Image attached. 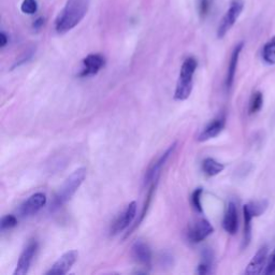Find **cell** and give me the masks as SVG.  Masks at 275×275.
Masks as SVG:
<instances>
[{
	"instance_id": "obj_22",
	"label": "cell",
	"mask_w": 275,
	"mask_h": 275,
	"mask_svg": "<svg viewBox=\"0 0 275 275\" xmlns=\"http://www.w3.org/2000/svg\"><path fill=\"white\" fill-rule=\"evenodd\" d=\"M17 225V218L14 215H6L2 218L0 222V228L3 231L12 229Z\"/></svg>"
},
{
	"instance_id": "obj_8",
	"label": "cell",
	"mask_w": 275,
	"mask_h": 275,
	"mask_svg": "<svg viewBox=\"0 0 275 275\" xmlns=\"http://www.w3.org/2000/svg\"><path fill=\"white\" fill-rule=\"evenodd\" d=\"M214 232L213 226L207 220H202L196 222L193 226H191L188 232H187V238L189 242L192 243H200L203 240H205L208 235H211Z\"/></svg>"
},
{
	"instance_id": "obj_15",
	"label": "cell",
	"mask_w": 275,
	"mask_h": 275,
	"mask_svg": "<svg viewBox=\"0 0 275 275\" xmlns=\"http://www.w3.org/2000/svg\"><path fill=\"white\" fill-rule=\"evenodd\" d=\"M104 66V58L99 54H90L83 59V70L81 77H89L97 74Z\"/></svg>"
},
{
	"instance_id": "obj_27",
	"label": "cell",
	"mask_w": 275,
	"mask_h": 275,
	"mask_svg": "<svg viewBox=\"0 0 275 275\" xmlns=\"http://www.w3.org/2000/svg\"><path fill=\"white\" fill-rule=\"evenodd\" d=\"M265 274H273L275 273V250L273 251L272 255L270 256V259L268 261L267 267H265Z\"/></svg>"
},
{
	"instance_id": "obj_20",
	"label": "cell",
	"mask_w": 275,
	"mask_h": 275,
	"mask_svg": "<svg viewBox=\"0 0 275 275\" xmlns=\"http://www.w3.org/2000/svg\"><path fill=\"white\" fill-rule=\"evenodd\" d=\"M263 106V95L261 91H256L252 95V98L250 100V107L249 112L250 114H256L259 112Z\"/></svg>"
},
{
	"instance_id": "obj_24",
	"label": "cell",
	"mask_w": 275,
	"mask_h": 275,
	"mask_svg": "<svg viewBox=\"0 0 275 275\" xmlns=\"http://www.w3.org/2000/svg\"><path fill=\"white\" fill-rule=\"evenodd\" d=\"M21 10L26 14H35L38 10L37 2L36 0H24L21 6Z\"/></svg>"
},
{
	"instance_id": "obj_29",
	"label": "cell",
	"mask_w": 275,
	"mask_h": 275,
	"mask_svg": "<svg viewBox=\"0 0 275 275\" xmlns=\"http://www.w3.org/2000/svg\"><path fill=\"white\" fill-rule=\"evenodd\" d=\"M8 37L7 35L3 32L2 34H0V46L2 47H5L7 44H8Z\"/></svg>"
},
{
	"instance_id": "obj_16",
	"label": "cell",
	"mask_w": 275,
	"mask_h": 275,
	"mask_svg": "<svg viewBox=\"0 0 275 275\" xmlns=\"http://www.w3.org/2000/svg\"><path fill=\"white\" fill-rule=\"evenodd\" d=\"M244 42H240L234 46V49L231 53V57L230 62L228 65V70H227V77H226V87L227 89H230L233 85L234 82V77L236 73V68H238V64H239V58L241 52L243 50Z\"/></svg>"
},
{
	"instance_id": "obj_4",
	"label": "cell",
	"mask_w": 275,
	"mask_h": 275,
	"mask_svg": "<svg viewBox=\"0 0 275 275\" xmlns=\"http://www.w3.org/2000/svg\"><path fill=\"white\" fill-rule=\"evenodd\" d=\"M244 9V2L243 0H232L230 3L229 9L227 10L226 14L222 18L217 29V38L218 39H222L224 38L231 28L234 26L235 22L238 21L242 11Z\"/></svg>"
},
{
	"instance_id": "obj_25",
	"label": "cell",
	"mask_w": 275,
	"mask_h": 275,
	"mask_svg": "<svg viewBox=\"0 0 275 275\" xmlns=\"http://www.w3.org/2000/svg\"><path fill=\"white\" fill-rule=\"evenodd\" d=\"M198 4L199 15H200L201 18H204L207 15L208 11H210V0H199Z\"/></svg>"
},
{
	"instance_id": "obj_13",
	"label": "cell",
	"mask_w": 275,
	"mask_h": 275,
	"mask_svg": "<svg viewBox=\"0 0 275 275\" xmlns=\"http://www.w3.org/2000/svg\"><path fill=\"white\" fill-rule=\"evenodd\" d=\"M132 257L135 260L143 265L144 268H150L151 267V252L148 248V245L143 241H136L131 248Z\"/></svg>"
},
{
	"instance_id": "obj_17",
	"label": "cell",
	"mask_w": 275,
	"mask_h": 275,
	"mask_svg": "<svg viewBox=\"0 0 275 275\" xmlns=\"http://www.w3.org/2000/svg\"><path fill=\"white\" fill-rule=\"evenodd\" d=\"M225 169L224 164L215 160L214 158L207 157L202 161V171L207 176H215L220 174Z\"/></svg>"
},
{
	"instance_id": "obj_14",
	"label": "cell",
	"mask_w": 275,
	"mask_h": 275,
	"mask_svg": "<svg viewBox=\"0 0 275 275\" xmlns=\"http://www.w3.org/2000/svg\"><path fill=\"white\" fill-rule=\"evenodd\" d=\"M225 124H226V119L224 116L217 117V118L211 120L202 129L200 135L198 136V141L199 142H205V141L216 138L224 130Z\"/></svg>"
},
{
	"instance_id": "obj_1",
	"label": "cell",
	"mask_w": 275,
	"mask_h": 275,
	"mask_svg": "<svg viewBox=\"0 0 275 275\" xmlns=\"http://www.w3.org/2000/svg\"><path fill=\"white\" fill-rule=\"evenodd\" d=\"M89 0H68L55 21V30L59 35L70 32L86 15Z\"/></svg>"
},
{
	"instance_id": "obj_5",
	"label": "cell",
	"mask_w": 275,
	"mask_h": 275,
	"mask_svg": "<svg viewBox=\"0 0 275 275\" xmlns=\"http://www.w3.org/2000/svg\"><path fill=\"white\" fill-rule=\"evenodd\" d=\"M176 145H177V143L176 142H174V143L172 145H170V147L165 151V153L161 155L153 165L150 166V168L147 170V172L145 174V178H144L145 185H151L153 183L158 182L161 170H163V168L166 165L168 159L171 157V155L174 153Z\"/></svg>"
},
{
	"instance_id": "obj_28",
	"label": "cell",
	"mask_w": 275,
	"mask_h": 275,
	"mask_svg": "<svg viewBox=\"0 0 275 275\" xmlns=\"http://www.w3.org/2000/svg\"><path fill=\"white\" fill-rule=\"evenodd\" d=\"M43 24H44V18H43V17H38L37 20L35 21V23L33 24L34 29H36V30H39L40 28L43 26Z\"/></svg>"
},
{
	"instance_id": "obj_23",
	"label": "cell",
	"mask_w": 275,
	"mask_h": 275,
	"mask_svg": "<svg viewBox=\"0 0 275 275\" xmlns=\"http://www.w3.org/2000/svg\"><path fill=\"white\" fill-rule=\"evenodd\" d=\"M203 193L202 188H197L192 195V204L195 210L199 213H202V204H201V195Z\"/></svg>"
},
{
	"instance_id": "obj_19",
	"label": "cell",
	"mask_w": 275,
	"mask_h": 275,
	"mask_svg": "<svg viewBox=\"0 0 275 275\" xmlns=\"http://www.w3.org/2000/svg\"><path fill=\"white\" fill-rule=\"evenodd\" d=\"M262 58L269 65H275V36L264 44L262 49Z\"/></svg>"
},
{
	"instance_id": "obj_2",
	"label": "cell",
	"mask_w": 275,
	"mask_h": 275,
	"mask_svg": "<svg viewBox=\"0 0 275 275\" xmlns=\"http://www.w3.org/2000/svg\"><path fill=\"white\" fill-rule=\"evenodd\" d=\"M85 177H86V168H79L66 178L64 184L60 186L59 191L55 195L52 202L51 211H55L67 203L73 195L78 192V189L83 184Z\"/></svg>"
},
{
	"instance_id": "obj_26",
	"label": "cell",
	"mask_w": 275,
	"mask_h": 275,
	"mask_svg": "<svg viewBox=\"0 0 275 275\" xmlns=\"http://www.w3.org/2000/svg\"><path fill=\"white\" fill-rule=\"evenodd\" d=\"M197 273L205 275V274H211L212 273V262L202 260V262L198 265Z\"/></svg>"
},
{
	"instance_id": "obj_18",
	"label": "cell",
	"mask_w": 275,
	"mask_h": 275,
	"mask_svg": "<svg viewBox=\"0 0 275 275\" xmlns=\"http://www.w3.org/2000/svg\"><path fill=\"white\" fill-rule=\"evenodd\" d=\"M243 218H244V239H243V248H248L249 244L252 240V221H253V214L246 206H243Z\"/></svg>"
},
{
	"instance_id": "obj_3",
	"label": "cell",
	"mask_w": 275,
	"mask_h": 275,
	"mask_svg": "<svg viewBox=\"0 0 275 275\" xmlns=\"http://www.w3.org/2000/svg\"><path fill=\"white\" fill-rule=\"evenodd\" d=\"M198 67V62L194 57H188L184 60L174 91V99L184 101L189 98L194 87V74Z\"/></svg>"
},
{
	"instance_id": "obj_11",
	"label": "cell",
	"mask_w": 275,
	"mask_h": 275,
	"mask_svg": "<svg viewBox=\"0 0 275 275\" xmlns=\"http://www.w3.org/2000/svg\"><path fill=\"white\" fill-rule=\"evenodd\" d=\"M223 228L229 234H235L239 230L238 206L234 201H229L223 220Z\"/></svg>"
},
{
	"instance_id": "obj_6",
	"label": "cell",
	"mask_w": 275,
	"mask_h": 275,
	"mask_svg": "<svg viewBox=\"0 0 275 275\" xmlns=\"http://www.w3.org/2000/svg\"><path fill=\"white\" fill-rule=\"evenodd\" d=\"M138 212V205L136 201L130 202L126 208L124 210L117 218L116 221L113 224L112 228H111V233L112 234H118L126 230L128 227L132 224V222L135 221V218L137 216Z\"/></svg>"
},
{
	"instance_id": "obj_21",
	"label": "cell",
	"mask_w": 275,
	"mask_h": 275,
	"mask_svg": "<svg viewBox=\"0 0 275 275\" xmlns=\"http://www.w3.org/2000/svg\"><path fill=\"white\" fill-rule=\"evenodd\" d=\"M269 203L267 200H261V201H253L246 204L248 208L250 210V212L253 214L254 217L260 216L262 213H264V211L267 210Z\"/></svg>"
},
{
	"instance_id": "obj_7",
	"label": "cell",
	"mask_w": 275,
	"mask_h": 275,
	"mask_svg": "<svg viewBox=\"0 0 275 275\" xmlns=\"http://www.w3.org/2000/svg\"><path fill=\"white\" fill-rule=\"evenodd\" d=\"M79 257L78 251H69L65 253L60 258L56 261L51 269L46 272V275H65L67 274L70 269L73 267V264L77 262Z\"/></svg>"
},
{
	"instance_id": "obj_9",
	"label": "cell",
	"mask_w": 275,
	"mask_h": 275,
	"mask_svg": "<svg viewBox=\"0 0 275 275\" xmlns=\"http://www.w3.org/2000/svg\"><path fill=\"white\" fill-rule=\"evenodd\" d=\"M37 249H38V243L34 240L27 244L25 250L20 256V259H18L13 275H25L28 273V271H29L30 269L32 262L35 258Z\"/></svg>"
},
{
	"instance_id": "obj_12",
	"label": "cell",
	"mask_w": 275,
	"mask_h": 275,
	"mask_svg": "<svg viewBox=\"0 0 275 275\" xmlns=\"http://www.w3.org/2000/svg\"><path fill=\"white\" fill-rule=\"evenodd\" d=\"M267 258H268V246L263 245L262 248L258 250L255 254L250 263L248 264L245 270V274L248 275H257L262 273L263 269L267 267Z\"/></svg>"
},
{
	"instance_id": "obj_10",
	"label": "cell",
	"mask_w": 275,
	"mask_h": 275,
	"mask_svg": "<svg viewBox=\"0 0 275 275\" xmlns=\"http://www.w3.org/2000/svg\"><path fill=\"white\" fill-rule=\"evenodd\" d=\"M47 198L43 193H36L32 195L27 200L21 205L20 214L23 217H29L39 212L46 204Z\"/></svg>"
}]
</instances>
